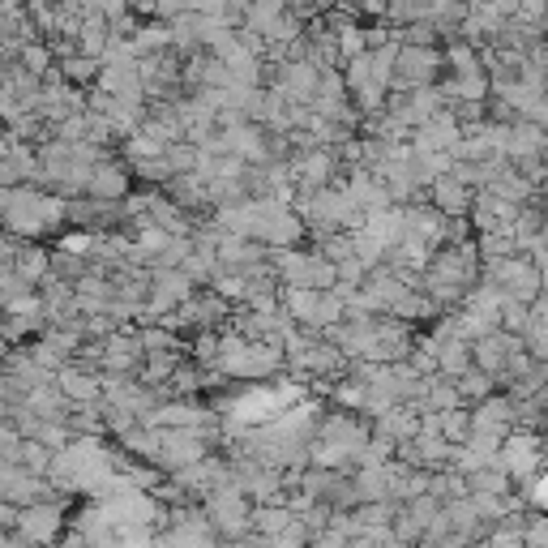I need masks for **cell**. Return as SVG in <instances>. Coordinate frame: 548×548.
I'll return each instance as SVG.
<instances>
[{
	"label": "cell",
	"instance_id": "1",
	"mask_svg": "<svg viewBox=\"0 0 548 548\" xmlns=\"http://www.w3.org/2000/svg\"><path fill=\"white\" fill-rule=\"evenodd\" d=\"M433 206H437V215L441 219H454V215H463V210L471 206V189L459 185L450 172L446 176H437L433 180Z\"/></svg>",
	"mask_w": 548,
	"mask_h": 548
},
{
	"label": "cell",
	"instance_id": "2",
	"mask_svg": "<svg viewBox=\"0 0 548 548\" xmlns=\"http://www.w3.org/2000/svg\"><path fill=\"white\" fill-rule=\"evenodd\" d=\"M60 78L65 82H73V86H95L99 82V69H103V60H95V56H82V52H73V56H65L60 60Z\"/></svg>",
	"mask_w": 548,
	"mask_h": 548
},
{
	"label": "cell",
	"instance_id": "3",
	"mask_svg": "<svg viewBox=\"0 0 548 548\" xmlns=\"http://www.w3.org/2000/svg\"><path fill=\"white\" fill-rule=\"evenodd\" d=\"M536 454H540V450H536V437H510V441H506V450H501L497 459L506 463V467L514 471V476H527V471L536 467Z\"/></svg>",
	"mask_w": 548,
	"mask_h": 548
},
{
	"label": "cell",
	"instance_id": "4",
	"mask_svg": "<svg viewBox=\"0 0 548 548\" xmlns=\"http://www.w3.org/2000/svg\"><path fill=\"white\" fill-rule=\"evenodd\" d=\"M18 527L26 531L30 540H48L52 531L60 527V510H52V506H30V510H22Z\"/></svg>",
	"mask_w": 548,
	"mask_h": 548
},
{
	"label": "cell",
	"instance_id": "5",
	"mask_svg": "<svg viewBox=\"0 0 548 548\" xmlns=\"http://www.w3.org/2000/svg\"><path fill=\"white\" fill-rule=\"evenodd\" d=\"M60 390H65V394H73V399H95V394L103 390L99 382H95V377H86V373H65V377H60Z\"/></svg>",
	"mask_w": 548,
	"mask_h": 548
}]
</instances>
